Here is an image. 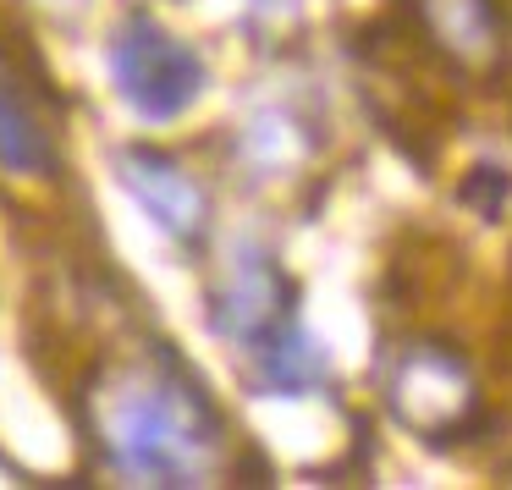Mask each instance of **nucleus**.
Returning a JSON list of instances; mask_svg holds the SVG:
<instances>
[{"label": "nucleus", "instance_id": "nucleus-4", "mask_svg": "<svg viewBox=\"0 0 512 490\" xmlns=\"http://www.w3.org/2000/svg\"><path fill=\"white\" fill-rule=\"evenodd\" d=\"M292 314V287L281 276V265L254 243H237L232 254L221 259L210 287V325L237 347H254L276 331Z\"/></svg>", "mask_w": 512, "mask_h": 490}, {"label": "nucleus", "instance_id": "nucleus-7", "mask_svg": "<svg viewBox=\"0 0 512 490\" xmlns=\"http://www.w3.org/2000/svg\"><path fill=\"white\" fill-rule=\"evenodd\" d=\"M248 353H254L259 386H265V391H281V397H303V391H314V386L325 380V353H320V342H314V336L303 331L292 314L265 336V342L248 347Z\"/></svg>", "mask_w": 512, "mask_h": 490}, {"label": "nucleus", "instance_id": "nucleus-8", "mask_svg": "<svg viewBox=\"0 0 512 490\" xmlns=\"http://www.w3.org/2000/svg\"><path fill=\"white\" fill-rule=\"evenodd\" d=\"M0 171H12V177H45V171H56L50 127L39 122V111L28 105V94L17 89L12 72H0Z\"/></svg>", "mask_w": 512, "mask_h": 490}, {"label": "nucleus", "instance_id": "nucleus-5", "mask_svg": "<svg viewBox=\"0 0 512 490\" xmlns=\"http://www.w3.org/2000/svg\"><path fill=\"white\" fill-rule=\"evenodd\" d=\"M116 177L127 182V193L144 204L149 221L171 243H182V248L204 243V232H210V193H204V182L182 160L160 155V149H122L116 155Z\"/></svg>", "mask_w": 512, "mask_h": 490}, {"label": "nucleus", "instance_id": "nucleus-9", "mask_svg": "<svg viewBox=\"0 0 512 490\" xmlns=\"http://www.w3.org/2000/svg\"><path fill=\"white\" fill-rule=\"evenodd\" d=\"M50 6H83V0H50Z\"/></svg>", "mask_w": 512, "mask_h": 490}, {"label": "nucleus", "instance_id": "nucleus-2", "mask_svg": "<svg viewBox=\"0 0 512 490\" xmlns=\"http://www.w3.org/2000/svg\"><path fill=\"white\" fill-rule=\"evenodd\" d=\"M105 67H111L116 100L127 111H138L144 122H177L210 83V67H204L199 50L144 12L116 17Z\"/></svg>", "mask_w": 512, "mask_h": 490}, {"label": "nucleus", "instance_id": "nucleus-6", "mask_svg": "<svg viewBox=\"0 0 512 490\" xmlns=\"http://www.w3.org/2000/svg\"><path fill=\"white\" fill-rule=\"evenodd\" d=\"M419 28L452 67L463 72H496L507 56V23L501 0H413Z\"/></svg>", "mask_w": 512, "mask_h": 490}, {"label": "nucleus", "instance_id": "nucleus-3", "mask_svg": "<svg viewBox=\"0 0 512 490\" xmlns=\"http://www.w3.org/2000/svg\"><path fill=\"white\" fill-rule=\"evenodd\" d=\"M386 402L391 419L408 424L424 441H452L479 413L474 369L441 342H408L386 364Z\"/></svg>", "mask_w": 512, "mask_h": 490}, {"label": "nucleus", "instance_id": "nucleus-1", "mask_svg": "<svg viewBox=\"0 0 512 490\" xmlns=\"http://www.w3.org/2000/svg\"><path fill=\"white\" fill-rule=\"evenodd\" d=\"M83 419L105 468L133 485H210L232 446L210 391L171 342L94 380Z\"/></svg>", "mask_w": 512, "mask_h": 490}]
</instances>
